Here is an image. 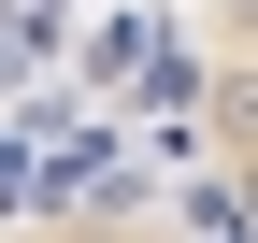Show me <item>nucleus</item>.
I'll use <instances>...</instances> for the list:
<instances>
[{"label": "nucleus", "instance_id": "nucleus-1", "mask_svg": "<svg viewBox=\"0 0 258 243\" xmlns=\"http://www.w3.org/2000/svg\"><path fill=\"white\" fill-rule=\"evenodd\" d=\"M15 114L129 143L258 243V0H15Z\"/></svg>", "mask_w": 258, "mask_h": 243}, {"label": "nucleus", "instance_id": "nucleus-2", "mask_svg": "<svg viewBox=\"0 0 258 243\" xmlns=\"http://www.w3.org/2000/svg\"><path fill=\"white\" fill-rule=\"evenodd\" d=\"M0 243H230V229L186 186H158L129 143L15 114V215H0Z\"/></svg>", "mask_w": 258, "mask_h": 243}]
</instances>
